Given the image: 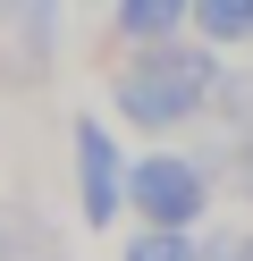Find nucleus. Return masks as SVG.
I'll return each mask as SVG.
<instances>
[{"label":"nucleus","instance_id":"nucleus-1","mask_svg":"<svg viewBox=\"0 0 253 261\" xmlns=\"http://www.w3.org/2000/svg\"><path fill=\"white\" fill-rule=\"evenodd\" d=\"M202 93H211V59L177 51V42H144V59L118 76V110H127L135 126L186 118V110H202Z\"/></svg>","mask_w":253,"mask_h":261},{"label":"nucleus","instance_id":"nucleus-2","mask_svg":"<svg viewBox=\"0 0 253 261\" xmlns=\"http://www.w3.org/2000/svg\"><path fill=\"white\" fill-rule=\"evenodd\" d=\"M127 194H135V211H144L152 227H194L202 219V169L194 160H135L127 169Z\"/></svg>","mask_w":253,"mask_h":261},{"label":"nucleus","instance_id":"nucleus-3","mask_svg":"<svg viewBox=\"0 0 253 261\" xmlns=\"http://www.w3.org/2000/svg\"><path fill=\"white\" fill-rule=\"evenodd\" d=\"M76 202H84L93 227H110L118 202H127V160H118V143L101 135V118L76 126Z\"/></svg>","mask_w":253,"mask_h":261},{"label":"nucleus","instance_id":"nucleus-4","mask_svg":"<svg viewBox=\"0 0 253 261\" xmlns=\"http://www.w3.org/2000/svg\"><path fill=\"white\" fill-rule=\"evenodd\" d=\"M194 0H118V34H135V42H160L169 25L186 17Z\"/></svg>","mask_w":253,"mask_h":261},{"label":"nucleus","instance_id":"nucleus-5","mask_svg":"<svg viewBox=\"0 0 253 261\" xmlns=\"http://www.w3.org/2000/svg\"><path fill=\"white\" fill-rule=\"evenodd\" d=\"M194 25L211 42H236V34H253V0H194Z\"/></svg>","mask_w":253,"mask_h":261},{"label":"nucleus","instance_id":"nucleus-6","mask_svg":"<svg viewBox=\"0 0 253 261\" xmlns=\"http://www.w3.org/2000/svg\"><path fill=\"white\" fill-rule=\"evenodd\" d=\"M127 261H194V244H186V227H152L127 244Z\"/></svg>","mask_w":253,"mask_h":261},{"label":"nucleus","instance_id":"nucleus-7","mask_svg":"<svg viewBox=\"0 0 253 261\" xmlns=\"http://www.w3.org/2000/svg\"><path fill=\"white\" fill-rule=\"evenodd\" d=\"M219 261H253V244H228V253H219Z\"/></svg>","mask_w":253,"mask_h":261},{"label":"nucleus","instance_id":"nucleus-8","mask_svg":"<svg viewBox=\"0 0 253 261\" xmlns=\"http://www.w3.org/2000/svg\"><path fill=\"white\" fill-rule=\"evenodd\" d=\"M245 186H253V177H245Z\"/></svg>","mask_w":253,"mask_h":261}]
</instances>
